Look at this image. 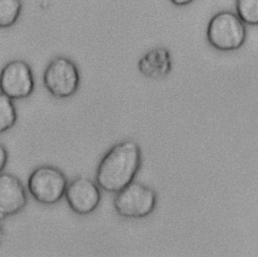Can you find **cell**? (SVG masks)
<instances>
[{"label":"cell","mask_w":258,"mask_h":257,"mask_svg":"<svg viewBox=\"0 0 258 257\" xmlns=\"http://www.w3.org/2000/svg\"><path fill=\"white\" fill-rule=\"evenodd\" d=\"M64 198L72 211L79 215L93 213L101 202L100 186L87 176H77L68 182Z\"/></svg>","instance_id":"cell-7"},{"label":"cell","mask_w":258,"mask_h":257,"mask_svg":"<svg viewBox=\"0 0 258 257\" xmlns=\"http://www.w3.org/2000/svg\"><path fill=\"white\" fill-rule=\"evenodd\" d=\"M156 206L155 191L137 181H132L116 192L114 208L118 215L127 219H140L152 213Z\"/></svg>","instance_id":"cell-4"},{"label":"cell","mask_w":258,"mask_h":257,"mask_svg":"<svg viewBox=\"0 0 258 257\" xmlns=\"http://www.w3.org/2000/svg\"><path fill=\"white\" fill-rule=\"evenodd\" d=\"M80 72L77 65L67 56H55L45 68L43 85L49 94L58 99L72 97L80 86Z\"/></svg>","instance_id":"cell-5"},{"label":"cell","mask_w":258,"mask_h":257,"mask_svg":"<svg viewBox=\"0 0 258 257\" xmlns=\"http://www.w3.org/2000/svg\"><path fill=\"white\" fill-rule=\"evenodd\" d=\"M139 72L151 79H160L169 74L172 67L170 52L165 47H154L146 51L138 60Z\"/></svg>","instance_id":"cell-9"},{"label":"cell","mask_w":258,"mask_h":257,"mask_svg":"<svg viewBox=\"0 0 258 257\" xmlns=\"http://www.w3.org/2000/svg\"><path fill=\"white\" fill-rule=\"evenodd\" d=\"M169 1L176 6H185L190 4L194 0H169Z\"/></svg>","instance_id":"cell-14"},{"label":"cell","mask_w":258,"mask_h":257,"mask_svg":"<svg viewBox=\"0 0 258 257\" xmlns=\"http://www.w3.org/2000/svg\"><path fill=\"white\" fill-rule=\"evenodd\" d=\"M68 178L64 173L52 165H39L28 176L27 187L32 198L46 206L58 203L66 192Z\"/></svg>","instance_id":"cell-3"},{"label":"cell","mask_w":258,"mask_h":257,"mask_svg":"<svg viewBox=\"0 0 258 257\" xmlns=\"http://www.w3.org/2000/svg\"><path fill=\"white\" fill-rule=\"evenodd\" d=\"M236 14L248 25H258V0H236Z\"/></svg>","instance_id":"cell-12"},{"label":"cell","mask_w":258,"mask_h":257,"mask_svg":"<svg viewBox=\"0 0 258 257\" xmlns=\"http://www.w3.org/2000/svg\"><path fill=\"white\" fill-rule=\"evenodd\" d=\"M26 203L27 196L21 180L12 173L0 172V220L19 213Z\"/></svg>","instance_id":"cell-8"},{"label":"cell","mask_w":258,"mask_h":257,"mask_svg":"<svg viewBox=\"0 0 258 257\" xmlns=\"http://www.w3.org/2000/svg\"><path fill=\"white\" fill-rule=\"evenodd\" d=\"M141 164L139 145L124 140L113 145L101 159L96 172L98 185L109 192H117L133 181Z\"/></svg>","instance_id":"cell-1"},{"label":"cell","mask_w":258,"mask_h":257,"mask_svg":"<svg viewBox=\"0 0 258 257\" xmlns=\"http://www.w3.org/2000/svg\"><path fill=\"white\" fill-rule=\"evenodd\" d=\"M3 238H4V228H3V224H2V221L0 220V245L3 241Z\"/></svg>","instance_id":"cell-15"},{"label":"cell","mask_w":258,"mask_h":257,"mask_svg":"<svg viewBox=\"0 0 258 257\" xmlns=\"http://www.w3.org/2000/svg\"><path fill=\"white\" fill-rule=\"evenodd\" d=\"M7 160H8L7 149H6L5 145L0 142V172H2V170L6 166Z\"/></svg>","instance_id":"cell-13"},{"label":"cell","mask_w":258,"mask_h":257,"mask_svg":"<svg viewBox=\"0 0 258 257\" xmlns=\"http://www.w3.org/2000/svg\"><path fill=\"white\" fill-rule=\"evenodd\" d=\"M21 0H0V28L11 27L21 13Z\"/></svg>","instance_id":"cell-11"},{"label":"cell","mask_w":258,"mask_h":257,"mask_svg":"<svg viewBox=\"0 0 258 257\" xmlns=\"http://www.w3.org/2000/svg\"><path fill=\"white\" fill-rule=\"evenodd\" d=\"M247 29L240 17L231 11L215 14L207 27L209 43L220 51L239 49L245 42Z\"/></svg>","instance_id":"cell-2"},{"label":"cell","mask_w":258,"mask_h":257,"mask_svg":"<svg viewBox=\"0 0 258 257\" xmlns=\"http://www.w3.org/2000/svg\"><path fill=\"white\" fill-rule=\"evenodd\" d=\"M34 90V77L30 66L15 59L6 63L0 72V91L12 100L28 98Z\"/></svg>","instance_id":"cell-6"},{"label":"cell","mask_w":258,"mask_h":257,"mask_svg":"<svg viewBox=\"0 0 258 257\" xmlns=\"http://www.w3.org/2000/svg\"><path fill=\"white\" fill-rule=\"evenodd\" d=\"M17 121V110L11 98L0 91V134L11 129Z\"/></svg>","instance_id":"cell-10"}]
</instances>
